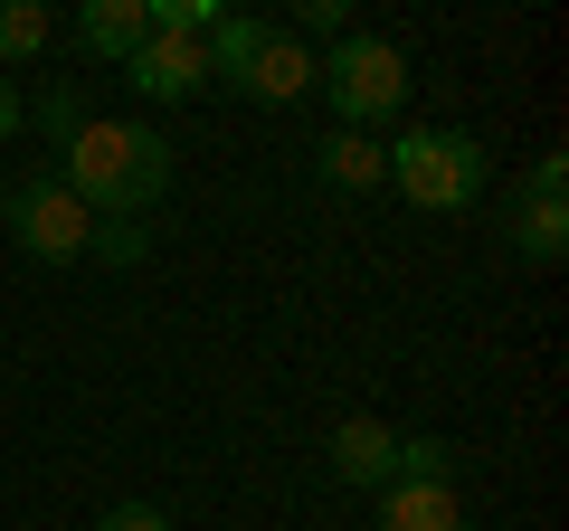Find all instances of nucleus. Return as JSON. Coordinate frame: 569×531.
Here are the masks:
<instances>
[{
  "mask_svg": "<svg viewBox=\"0 0 569 531\" xmlns=\"http://www.w3.org/2000/svg\"><path fill=\"white\" fill-rule=\"evenodd\" d=\"M67 190H77L96 219H142V209L171 190V143L152 133V123H96L86 114V133L67 143Z\"/></svg>",
  "mask_w": 569,
  "mask_h": 531,
  "instance_id": "1",
  "label": "nucleus"
},
{
  "mask_svg": "<svg viewBox=\"0 0 569 531\" xmlns=\"http://www.w3.org/2000/svg\"><path fill=\"white\" fill-rule=\"evenodd\" d=\"M380 162L418 209H475V190H485V143L456 133V123H418V133H399Z\"/></svg>",
  "mask_w": 569,
  "mask_h": 531,
  "instance_id": "2",
  "label": "nucleus"
},
{
  "mask_svg": "<svg viewBox=\"0 0 569 531\" xmlns=\"http://www.w3.org/2000/svg\"><path fill=\"white\" fill-rule=\"evenodd\" d=\"M332 96V114H342V133H370L380 114H399L408 104V58L389 39H370V29H342L323 58V77H313Z\"/></svg>",
  "mask_w": 569,
  "mask_h": 531,
  "instance_id": "3",
  "label": "nucleus"
},
{
  "mask_svg": "<svg viewBox=\"0 0 569 531\" xmlns=\"http://www.w3.org/2000/svg\"><path fill=\"white\" fill-rule=\"evenodd\" d=\"M10 228H20V247H29L39 266H77L86 238H96V209H86L58 171H39V181L10 190Z\"/></svg>",
  "mask_w": 569,
  "mask_h": 531,
  "instance_id": "4",
  "label": "nucleus"
},
{
  "mask_svg": "<svg viewBox=\"0 0 569 531\" xmlns=\"http://www.w3.org/2000/svg\"><path fill=\"white\" fill-rule=\"evenodd\" d=\"M512 247H522L531 266H560V247H569V162H560V152H541V162L522 171V209H512Z\"/></svg>",
  "mask_w": 569,
  "mask_h": 531,
  "instance_id": "5",
  "label": "nucleus"
},
{
  "mask_svg": "<svg viewBox=\"0 0 569 531\" xmlns=\"http://www.w3.org/2000/svg\"><path fill=\"white\" fill-rule=\"evenodd\" d=\"M123 77H133L152 104H181V96L209 86V39H190V29H152V39L123 58Z\"/></svg>",
  "mask_w": 569,
  "mask_h": 531,
  "instance_id": "6",
  "label": "nucleus"
},
{
  "mask_svg": "<svg viewBox=\"0 0 569 531\" xmlns=\"http://www.w3.org/2000/svg\"><path fill=\"white\" fill-rule=\"evenodd\" d=\"M313 77H323V58H313L305 39H284V29H266V48L238 67V96H257V104H305Z\"/></svg>",
  "mask_w": 569,
  "mask_h": 531,
  "instance_id": "7",
  "label": "nucleus"
},
{
  "mask_svg": "<svg viewBox=\"0 0 569 531\" xmlns=\"http://www.w3.org/2000/svg\"><path fill=\"white\" fill-rule=\"evenodd\" d=\"M142 39H152V10H142V0H86V10H77V48H86V58H133V48Z\"/></svg>",
  "mask_w": 569,
  "mask_h": 531,
  "instance_id": "8",
  "label": "nucleus"
},
{
  "mask_svg": "<svg viewBox=\"0 0 569 531\" xmlns=\"http://www.w3.org/2000/svg\"><path fill=\"white\" fill-rule=\"evenodd\" d=\"M389 447H399V437H389L380 418H342V428H332V474H342V484H389Z\"/></svg>",
  "mask_w": 569,
  "mask_h": 531,
  "instance_id": "9",
  "label": "nucleus"
},
{
  "mask_svg": "<svg viewBox=\"0 0 569 531\" xmlns=\"http://www.w3.org/2000/svg\"><path fill=\"white\" fill-rule=\"evenodd\" d=\"M380 531H466L456 522V493L447 484H380Z\"/></svg>",
  "mask_w": 569,
  "mask_h": 531,
  "instance_id": "10",
  "label": "nucleus"
},
{
  "mask_svg": "<svg viewBox=\"0 0 569 531\" xmlns=\"http://www.w3.org/2000/svg\"><path fill=\"white\" fill-rule=\"evenodd\" d=\"M323 181L332 190H370V181H389V162H380L370 133H332V143H323Z\"/></svg>",
  "mask_w": 569,
  "mask_h": 531,
  "instance_id": "11",
  "label": "nucleus"
},
{
  "mask_svg": "<svg viewBox=\"0 0 569 531\" xmlns=\"http://www.w3.org/2000/svg\"><path fill=\"white\" fill-rule=\"evenodd\" d=\"M48 29H58V20H48L39 0H0V67H29L48 48Z\"/></svg>",
  "mask_w": 569,
  "mask_h": 531,
  "instance_id": "12",
  "label": "nucleus"
},
{
  "mask_svg": "<svg viewBox=\"0 0 569 531\" xmlns=\"http://www.w3.org/2000/svg\"><path fill=\"white\" fill-rule=\"evenodd\" d=\"M447 474H456L447 437H399V447H389V484H447Z\"/></svg>",
  "mask_w": 569,
  "mask_h": 531,
  "instance_id": "13",
  "label": "nucleus"
},
{
  "mask_svg": "<svg viewBox=\"0 0 569 531\" xmlns=\"http://www.w3.org/2000/svg\"><path fill=\"white\" fill-rule=\"evenodd\" d=\"M266 29H276V20H238V10H228V20H219V39H209V77H228V86H238V67L266 48Z\"/></svg>",
  "mask_w": 569,
  "mask_h": 531,
  "instance_id": "14",
  "label": "nucleus"
},
{
  "mask_svg": "<svg viewBox=\"0 0 569 531\" xmlns=\"http://www.w3.org/2000/svg\"><path fill=\"white\" fill-rule=\"evenodd\" d=\"M29 123H39L48 143L67 152V143H77V133H86V96H77V86H67V77H58V86H48V96H39V104H29Z\"/></svg>",
  "mask_w": 569,
  "mask_h": 531,
  "instance_id": "15",
  "label": "nucleus"
},
{
  "mask_svg": "<svg viewBox=\"0 0 569 531\" xmlns=\"http://www.w3.org/2000/svg\"><path fill=\"white\" fill-rule=\"evenodd\" d=\"M86 257H96V266H142V257H152V228H142V219H96Z\"/></svg>",
  "mask_w": 569,
  "mask_h": 531,
  "instance_id": "16",
  "label": "nucleus"
},
{
  "mask_svg": "<svg viewBox=\"0 0 569 531\" xmlns=\"http://www.w3.org/2000/svg\"><path fill=\"white\" fill-rule=\"evenodd\" d=\"M96 531H171V522H162V512H152V503H114V512H104Z\"/></svg>",
  "mask_w": 569,
  "mask_h": 531,
  "instance_id": "17",
  "label": "nucleus"
},
{
  "mask_svg": "<svg viewBox=\"0 0 569 531\" xmlns=\"http://www.w3.org/2000/svg\"><path fill=\"white\" fill-rule=\"evenodd\" d=\"M20 123H29V104H20V86L0 77V143H10V133H20Z\"/></svg>",
  "mask_w": 569,
  "mask_h": 531,
  "instance_id": "18",
  "label": "nucleus"
},
{
  "mask_svg": "<svg viewBox=\"0 0 569 531\" xmlns=\"http://www.w3.org/2000/svg\"><path fill=\"white\" fill-rule=\"evenodd\" d=\"M0 209H10V190H0Z\"/></svg>",
  "mask_w": 569,
  "mask_h": 531,
  "instance_id": "19",
  "label": "nucleus"
}]
</instances>
